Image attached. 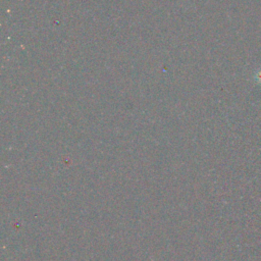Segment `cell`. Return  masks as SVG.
Segmentation results:
<instances>
[{"instance_id":"1","label":"cell","mask_w":261,"mask_h":261,"mask_svg":"<svg viewBox=\"0 0 261 261\" xmlns=\"http://www.w3.org/2000/svg\"><path fill=\"white\" fill-rule=\"evenodd\" d=\"M256 80L258 81V83L261 84V69H259L256 73Z\"/></svg>"}]
</instances>
